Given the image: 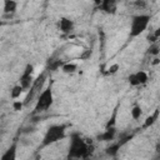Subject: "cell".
I'll use <instances>...</instances> for the list:
<instances>
[{"label":"cell","mask_w":160,"mask_h":160,"mask_svg":"<svg viewBox=\"0 0 160 160\" xmlns=\"http://www.w3.org/2000/svg\"><path fill=\"white\" fill-rule=\"evenodd\" d=\"M158 115H159V110H155V112H154V115H151V116H149L148 119H146V121H145V124H144V126L145 128H148L149 125H151V124H154V121L158 119Z\"/></svg>","instance_id":"5bb4252c"},{"label":"cell","mask_w":160,"mask_h":160,"mask_svg":"<svg viewBox=\"0 0 160 160\" xmlns=\"http://www.w3.org/2000/svg\"><path fill=\"white\" fill-rule=\"evenodd\" d=\"M72 28H74V22L70 19H68V18L60 19V21H59V29L62 32H70L72 30Z\"/></svg>","instance_id":"ba28073f"},{"label":"cell","mask_w":160,"mask_h":160,"mask_svg":"<svg viewBox=\"0 0 160 160\" xmlns=\"http://www.w3.org/2000/svg\"><path fill=\"white\" fill-rule=\"evenodd\" d=\"M130 112H131V118L134 119V120H138L140 116H141V108L139 106V105H135L131 110H130Z\"/></svg>","instance_id":"8fae6325"},{"label":"cell","mask_w":160,"mask_h":160,"mask_svg":"<svg viewBox=\"0 0 160 160\" xmlns=\"http://www.w3.org/2000/svg\"><path fill=\"white\" fill-rule=\"evenodd\" d=\"M114 135H115V130H114L112 128H109V129L101 135V139L105 140V141H106V140H111V139L114 138Z\"/></svg>","instance_id":"7c38bea8"},{"label":"cell","mask_w":160,"mask_h":160,"mask_svg":"<svg viewBox=\"0 0 160 160\" xmlns=\"http://www.w3.org/2000/svg\"><path fill=\"white\" fill-rule=\"evenodd\" d=\"M118 69H119V65H118V64H115V65H112L111 68H109V71H108V72H109V74L116 72V70H118Z\"/></svg>","instance_id":"e0dca14e"},{"label":"cell","mask_w":160,"mask_h":160,"mask_svg":"<svg viewBox=\"0 0 160 160\" xmlns=\"http://www.w3.org/2000/svg\"><path fill=\"white\" fill-rule=\"evenodd\" d=\"M16 144H12L11 146H9L5 152L1 155L0 160H16Z\"/></svg>","instance_id":"52a82bcc"},{"label":"cell","mask_w":160,"mask_h":160,"mask_svg":"<svg viewBox=\"0 0 160 160\" xmlns=\"http://www.w3.org/2000/svg\"><path fill=\"white\" fill-rule=\"evenodd\" d=\"M89 146L88 144L80 138V135L78 134H74L71 136V140H70V146H69V158H75V159H79V158H84L89 154Z\"/></svg>","instance_id":"6da1fadb"},{"label":"cell","mask_w":160,"mask_h":160,"mask_svg":"<svg viewBox=\"0 0 160 160\" xmlns=\"http://www.w3.org/2000/svg\"><path fill=\"white\" fill-rule=\"evenodd\" d=\"M150 22V16L145 15V14H140V15H135L131 19L130 22V36L135 38L138 35H140L141 32L145 31V29L148 28Z\"/></svg>","instance_id":"3957f363"},{"label":"cell","mask_w":160,"mask_h":160,"mask_svg":"<svg viewBox=\"0 0 160 160\" xmlns=\"http://www.w3.org/2000/svg\"><path fill=\"white\" fill-rule=\"evenodd\" d=\"M52 90L51 88H46L44 91H41V94L39 95L36 104H35V111H45L48 110L51 105H52Z\"/></svg>","instance_id":"277c9868"},{"label":"cell","mask_w":160,"mask_h":160,"mask_svg":"<svg viewBox=\"0 0 160 160\" xmlns=\"http://www.w3.org/2000/svg\"><path fill=\"white\" fill-rule=\"evenodd\" d=\"M22 102L21 101H15L14 102V110H21V108H22Z\"/></svg>","instance_id":"2e32d148"},{"label":"cell","mask_w":160,"mask_h":160,"mask_svg":"<svg viewBox=\"0 0 160 160\" xmlns=\"http://www.w3.org/2000/svg\"><path fill=\"white\" fill-rule=\"evenodd\" d=\"M146 81H148V74L142 70L132 72L129 76V82L131 86H140V85H144Z\"/></svg>","instance_id":"8992f818"},{"label":"cell","mask_w":160,"mask_h":160,"mask_svg":"<svg viewBox=\"0 0 160 160\" xmlns=\"http://www.w3.org/2000/svg\"><path fill=\"white\" fill-rule=\"evenodd\" d=\"M18 2L15 1H5L4 2V11L5 12H12L14 10H16Z\"/></svg>","instance_id":"30bf717a"},{"label":"cell","mask_w":160,"mask_h":160,"mask_svg":"<svg viewBox=\"0 0 160 160\" xmlns=\"http://www.w3.org/2000/svg\"><path fill=\"white\" fill-rule=\"evenodd\" d=\"M19 85L21 86L22 90H28L31 88V85H32V65H30V64L26 65L24 72L20 76V84Z\"/></svg>","instance_id":"5b68a950"},{"label":"cell","mask_w":160,"mask_h":160,"mask_svg":"<svg viewBox=\"0 0 160 160\" xmlns=\"http://www.w3.org/2000/svg\"><path fill=\"white\" fill-rule=\"evenodd\" d=\"M75 69H76V65L75 64H65L62 66V70L65 72H72V71H75Z\"/></svg>","instance_id":"9a60e30c"},{"label":"cell","mask_w":160,"mask_h":160,"mask_svg":"<svg viewBox=\"0 0 160 160\" xmlns=\"http://www.w3.org/2000/svg\"><path fill=\"white\" fill-rule=\"evenodd\" d=\"M0 26H1V21H0Z\"/></svg>","instance_id":"ac0fdd59"},{"label":"cell","mask_w":160,"mask_h":160,"mask_svg":"<svg viewBox=\"0 0 160 160\" xmlns=\"http://www.w3.org/2000/svg\"><path fill=\"white\" fill-rule=\"evenodd\" d=\"M101 6H102V9L106 11V12H115V10H116V4L114 2V1H110V0H106V1H104L102 4H101Z\"/></svg>","instance_id":"9c48e42d"},{"label":"cell","mask_w":160,"mask_h":160,"mask_svg":"<svg viewBox=\"0 0 160 160\" xmlns=\"http://www.w3.org/2000/svg\"><path fill=\"white\" fill-rule=\"evenodd\" d=\"M65 138V126L64 125H52L50 126L42 139V145H51L56 141H60Z\"/></svg>","instance_id":"7a4b0ae2"},{"label":"cell","mask_w":160,"mask_h":160,"mask_svg":"<svg viewBox=\"0 0 160 160\" xmlns=\"http://www.w3.org/2000/svg\"><path fill=\"white\" fill-rule=\"evenodd\" d=\"M22 91H24V90L21 89V86H20V85H15V86L12 88V90H11V94H10V95H11V98H12V99H18V98L21 95V92H22Z\"/></svg>","instance_id":"4fadbf2b"}]
</instances>
